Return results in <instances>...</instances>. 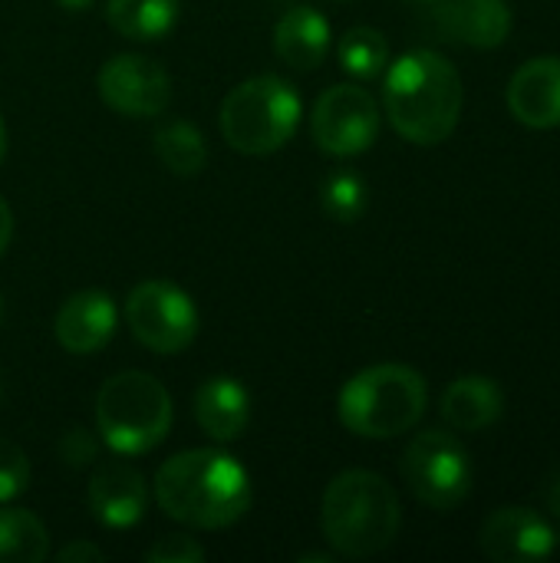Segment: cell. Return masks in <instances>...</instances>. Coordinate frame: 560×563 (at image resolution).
<instances>
[{"instance_id":"obj_1","label":"cell","mask_w":560,"mask_h":563,"mask_svg":"<svg viewBox=\"0 0 560 563\" xmlns=\"http://www.w3.org/2000/svg\"><path fill=\"white\" fill-rule=\"evenodd\" d=\"M155 501L172 521L221 531L248 515L251 478L231 452L191 449L155 472Z\"/></svg>"},{"instance_id":"obj_2","label":"cell","mask_w":560,"mask_h":563,"mask_svg":"<svg viewBox=\"0 0 560 563\" xmlns=\"http://www.w3.org/2000/svg\"><path fill=\"white\" fill-rule=\"evenodd\" d=\"M383 102L389 125L406 142L439 145L459 125L465 89L459 69L442 53L409 49L389 66Z\"/></svg>"},{"instance_id":"obj_3","label":"cell","mask_w":560,"mask_h":563,"mask_svg":"<svg viewBox=\"0 0 560 563\" xmlns=\"http://www.w3.org/2000/svg\"><path fill=\"white\" fill-rule=\"evenodd\" d=\"M320 528L340 558H373L386 551L403 528V508L393 485L366 468L340 472L320 501Z\"/></svg>"},{"instance_id":"obj_4","label":"cell","mask_w":560,"mask_h":563,"mask_svg":"<svg viewBox=\"0 0 560 563\" xmlns=\"http://www.w3.org/2000/svg\"><path fill=\"white\" fill-rule=\"evenodd\" d=\"M429 389L422 373L403 363L360 369L337 399V416L360 439H396L426 416Z\"/></svg>"},{"instance_id":"obj_5","label":"cell","mask_w":560,"mask_h":563,"mask_svg":"<svg viewBox=\"0 0 560 563\" xmlns=\"http://www.w3.org/2000/svg\"><path fill=\"white\" fill-rule=\"evenodd\" d=\"M96 429L116 455H145L172 429V396L149 373H119L96 396Z\"/></svg>"},{"instance_id":"obj_6","label":"cell","mask_w":560,"mask_h":563,"mask_svg":"<svg viewBox=\"0 0 560 563\" xmlns=\"http://www.w3.org/2000/svg\"><path fill=\"white\" fill-rule=\"evenodd\" d=\"M300 96L274 73L238 82L221 102V135L234 152L271 155L284 148L300 125Z\"/></svg>"},{"instance_id":"obj_7","label":"cell","mask_w":560,"mask_h":563,"mask_svg":"<svg viewBox=\"0 0 560 563\" xmlns=\"http://www.w3.org/2000/svg\"><path fill=\"white\" fill-rule=\"evenodd\" d=\"M403 478L422 505L452 511L472 492V462L455 435L432 429L409 442L403 455Z\"/></svg>"},{"instance_id":"obj_8","label":"cell","mask_w":560,"mask_h":563,"mask_svg":"<svg viewBox=\"0 0 560 563\" xmlns=\"http://www.w3.org/2000/svg\"><path fill=\"white\" fill-rule=\"evenodd\" d=\"M125 323L145 350L175 356L198 336V307L182 287L168 280H145L125 297Z\"/></svg>"},{"instance_id":"obj_9","label":"cell","mask_w":560,"mask_h":563,"mask_svg":"<svg viewBox=\"0 0 560 563\" xmlns=\"http://www.w3.org/2000/svg\"><path fill=\"white\" fill-rule=\"evenodd\" d=\"M310 135L317 148L333 158L363 155L380 135V102L363 86H330L314 106Z\"/></svg>"},{"instance_id":"obj_10","label":"cell","mask_w":560,"mask_h":563,"mask_svg":"<svg viewBox=\"0 0 560 563\" xmlns=\"http://www.w3.org/2000/svg\"><path fill=\"white\" fill-rule=\"evenodd\" d=\"M96 89L112 112L129 119L162 115L172 102V79L165 66L139 53H119L106 59L96 76Z\"/></svg>"},{"instance_id":"obj_11","label":"cell","mask_w":560,"mask_h":563,"mask_svg":"<svg viewBox=\"0 0 560 563\" xmlns=\"http://www.w3.org/2000/svg\"><path fill=\"white\" fill-rule=\"evenodd\" d=\"M554 528L531 508H502L485 518L479 534L482 554L498 563L545 561L554 554Z\"/></svg>"},{"instance_id":"obj_12","label":"cell","mask_w":560,"mask_h":563,"mask_svg":"<svg viewBox=\"0 0 560 563\" xmlns=\"http://www.w3.org/2000/svg\"><path fill=\"white\" fill-rule=\"evenodd\" d=\"M119 310L102 290H79L63 300L53 317L56 343L73 356H92L116 336Z\"/></svg>"},{"instance_id":"obj_13","label":"cell","mask_w":560,"mask_h":563,"mask_svg":"<svg viewBox=\"0 0 560 563\" xmlns=\"http://www.w3.org/2000/svg\"><path fill=\"white\" fill-rule=\"evenodd\" d=\"M86 495H89L92 518L109 531L135 528L145 518V508H149L145 478L125 462H109V465L96 468V475L89 478Z\"/></svg>"},{"instance_id":"obj_14","label":"cell","mask_w":560,"mask_h":563,"mask_svg":"<svg viewBox=\"0 0 560 563\" xmlns=\"http://www.w3.org/2000/svg\"><path fill=\"white\" fill-rule=\"evenodd\" d=\"M432 20L446 40L475 49H495L512 33L508 0H439Z\"/></svg>"},{"instance_id":"obj_15","label":"cell","mask_w":560,"mask_h":563,"mask_svg":"<svg viewBox=\"0 0 560 563\" xmlns=\"http://www.w3.org/2000/svg\"><path fill=\"white\" fill-rule=\"evenodd\" d=\"M508 109L528 129H558L560 56H535L512 76Z\"/></svg>"},{"instance_id":"obj_16","label":"cell","mask_w":560,"mask_h":563,"mask_svg":"<svg viewBox=\"0 0 560 563\" xmlns=\"http://www.w3.org/2000/svg\"><path fill=\"white\" fill-rule=\"evenodd\" d=\"M195 419L215 442H234L244 435L251 419V396L231 376H211L195 393Z\"/></svg>"},{"instance_id":"obj_17","label":"cell","mask_w":560,"mask_h":563,"mask_svg":"<svg viewBox=\"0 0 560 563\" xmlns=\"http://www.w3.org/2000/svg\"><path fill=\"white\" fill-rule=\"evenodd\" d=\"M274 49L294 69H317L330 53V23L314 7L287 10L274 26Z\"/></svg>"},{"instance_id":"obj_18","label":"cell","mask_w":560,"mask_h":563,"mask_svg":"<svg viewBox=\"0 0 560 563\" xmlns=\"http://www.w3.org/2000/svg\"><path fill=\"white\" fill-rule=\"evenodd\" d=\"M505 412L502 386L488 376H459L442 396V419L455 432H482L495 426Z\"/></svg>"},{"instance_id":"obj_19","label":"cell","mask_w":560,"mask_h":563,"mask_svg":"<svg viewBox=\"0 0 560 563\" xmlns=\"http://www.w3.org/2000/svg\"><path fill=\"white\" fill-rule=\"evenodd\" d=\"M182 13L178 0H106V20L109 26L139 43L162 40L175 30Z\"/></svg>"},{"instance_id":"obj_20","label":"cell","mask_w":560,"mask_h":563,"mask_svg":"<svg viewBox=\"0 0 560 563\" xmlns=\"http://www.w3.org/2000/svg\"><path fill=\"white\" fill-rule=\"evenodd\" d=\"M50 534L43 521L23 508H0V563H43Z\"/></svg>"},{"instance_id":"obj_21","label":"cell","mask_w":560,"mask_h":563,"mask_svg":"<svg viewBox=\"0 0 560 563\" xmlns=\"http://www.w3.org/2000/svg\"><path fill=\"white\" fill-rule=\"evenodd\" d=\"M155 155L172 175L191 178V175H198L205 168L208 145H205V135H201L198 125H191L185 119H175V122H165L155 132Z\"/></svg>"},{"instance_id":"obj_22","label":"cell","mask_w":560,"mask_h":563,"mask_svg":"<svg viewBox=\"0 0 560 563\" xmlns=\"http://www.w3.org/2000/svg\"><path fill=\"white\" fill-rule=\"evenodd\" d=\"M337 56L350 76L376 79V76H383V69L389 63V40L376 26H350L340 36Z\"/></svg>"},{"instance_id":"obj_23","label":"cell","mask_w":560,"mask_h":563,"mask_svg":"<svg viewBox=\"0 0 560 563\" xmlns=\"http://www.w3.org/2000/svg\"><path fill=\"white\" fill-rule=\"evenodd\" d=\"M320 205L333 221L353 224L366 211V181L356 172H333L320 185Z\"/></svg>"},{"instance_id":"obj_24","label":"cell","mask_w":560,"mask_h":563,"mask_svg":"<svg viewBox=\"0 0 560 563\" xmlns=\"http://www.w3.org/2000/svg\"><path fill=\"white\" fill-rule=\"evenodd\" d=\"M30 485V462L23 449L0 435V505L20 498Z\"/></svg>"},{"instance_id":"obj_25","label":"cell","mask_w":560,"mask_h":563,"mask_svg":"<svg viewBox=\"0 0 560 563\" xmlns=\"http://www.w3.org/2000/svg\"><path fill=\"white\" fill-rule=\"evenodd\" d=\"M149 563H201L205 561V548L188 538V534H165L158 538L149 551H145Z\"/></svg>"},{"instance_id":"obj_26","label":"cell","mask_w":560,"mask_h":563,"mask_svg":"<svg viewBox=\"0 0 560 563\" xmlns=\"http://www.w3.org/2000/svg\"><path fill=\"white\" fill-rule=\"evenodd\" d=\"M56 452L63 455V462L69 468H83V465H89L99 455V445H96V439L86 429H69V432H63Z\"/></svg>"},{"instance_id":"obj_27","label":"cell","mask_w":560,"mask_h":563,"mask_svg":"<svg viewBox=\"0 0 560 563\" xmlns=\"http://www.w3.org/2000/svg\"><path fill=\"white\" fill-rule=\"evenodd\" d=\"M59 561L66 563H76V561H92L99 563L102 561V551L96 548V544H86V541H73V544H66L59 554H56Z\"/></svg>"},{"instance_id":"obj_28","label":"cell","mask_w":560,"mask_h":563,"mask_svg":"<svg viewBox=\"0 0 560 563\" xmlns=\"http://www.w3.org/2000/svg\"><path fill=\"white\" fill-rule=\"evenodd\" d=\"M10 238H13V211H10V205L0 198V257H3V251L10 247Z\"/></svg>"},{"instance_id":"obj_29","label":"cell","mask_w":560,"mask_h":563,"mask_svg":"<svg viewBox=\"0 0 560 563\" xmlns=\"http://www.w3.org/2000/svg\"><path fill=\"white\" fill-rule=\"evenodd\" d=\"M548 508H551V515L560 521V475L548 485Z\"/></svg>"},{"instance_id":"obj_30","label":"cell","mask_w":560,"mask_h":563,"mask_svg":"<svg viewBox=\"0 0 560 563\" xmlns=\"http://www.w3.org/2000/svg\"><path fill=\"white\" fill-rule=\"evenodd\" d=\"M59 7H66V10H86V7H92V0H56Z\"/></svg>"},{"instance_id":"obj_31","label":"cell","mask_w":560,"mask_h":563,"mask_svg":"<svg viewBox=\"0 0 560 563\" xmlns=\"http://www.w3.org/2000/svg\"><path fill=\"white\" fill-rule=\"evenodd\" d=\"M7 158V125H3V115H0V165Z\"/></svg>"},{"instance_id":"obj_32","label":"cell","mask_w":560,"mask_h":563,"mask_svg":"<svg viewBox=\"0 0 560 563\" xmlns=\"http://www.w3.org/2000/svg\"><path fill=\"white\" fill-rule=\"evenodd\" d=\"M403 3H409V7H436L439 0H403Z\"/></svg>"},{"instance_id":"obj_33","label":"cell","mask_w":560,"mask_h":563,"mask_svg":"<svg viewBox=\"0 0 560 563\" xmlns=\"http://www.w3.org/2000/svg\"><path fill=\"white\" fill-rule=\"evenodd\" d=\"M3 313H7V310H3V294H0V327H3Z\"/></svg>"}]
</instances>
